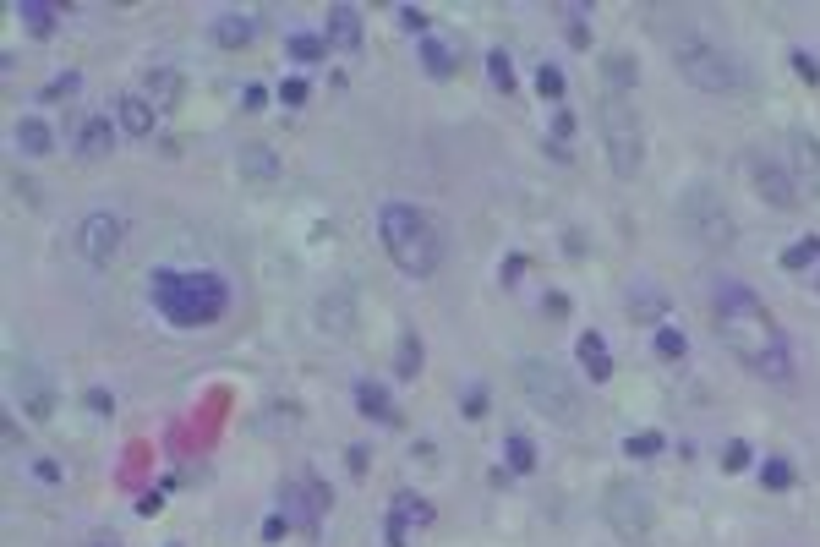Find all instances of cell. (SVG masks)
Returning <instances> with one entry per match:
<instances>
[{
  "label": "cell",
  "mask_w": 820,
  "mask_h": 547,
  "mask_svg": "<svg viewBox=\"0 0 820 547\" xmlns=\"http://www.w3.org/2000/svg\"><path fill=\"white\" fill-rule=\"evenodd\" d=\"M711 318H717V340L733 351V362H744L755 378H777V383L793 378L788 334H782L771 307L744 279H717V290H711Z\"/></svg>",
  "instance_id": "1"
},
{
  "label": "cell",
  "mask_w": 820,
  "mask_h": 547,
  "mask_svg": "<svg viewBox=\"0 0 820 547\" xmlns=\"http://www.w3.org/2000/svg\"><path fill=\"white\" fill-rule=\"evenodd\" d=\"M378 236L383 252L394 258V269L410 279H427L443 269V230L427 208L416 203H383L378 208Z\"/></svg>",
  "instance_id": "2"
},
{
  "label": "cell",
  "mask_w": 820,
  "mask_h": 547,
  "mask_svg": "<svg viewBox=\"0 0 820 547\" xmlns=\"http://www.w3.org/2000/svg\"><path fill=\"white\" fill-rule=\"evenodd\" d=\"M154 307L175 329H203V323L225 318L230 307V290L219 274H181V269H164L154 274Z\"/></svg>",
  "instance_id": "3"
},
{
  "label": "cell",
  "mask_w": 820,
  "mask_h": 547,
  "mask_svg": "<svg viewBox=\"0 0 820 547\" xmlns=\"http://www.w3.org/2000/svg\"><path fill=\"white\" fill-rule=\"evenodd\" d=\"M673 72L700 93H738L744 88V66H738L722 44L700 39V33H678L673 39Z\"/></svg>",
  "instance_id": "4"
},
{
  "label": "cell",
  "mask_w": 820,
  "mask_h": 547,
  "mask_svg": "<svg viewBox=\"0 0 820 547\" xmlns=\"http://www.w3.org/2000/svg\"><path fill=\"white\" fill-rule=\"evenodd\" d=\"M596 121H602V154H607V165H613V176L635 181L640 170H646V132H640L635 104L618 99V93H602Z\"/></svg>",
  "instance_id": "5"
},
{
  "label": "cell",
  "mask_w": 820,
  "mask_h": 547,
  "mask_svg": "<svg viewBox=\"0 0 820 547\" xmlns=\"http://www.w3.org/2000/svg\"><path fill=\"white\" fill-rule=\"evenodd\" d=\"M673 208H678V225H684V230H689V236H695L706 252H728L733 241H738V219H733L728 197H722L711 181L684 186Z\"/></svg>",
  "instance_id": "6"
},
{
  "label": "cell",
  "mask_w": 820,
  "mask_h": 547,
  "mask_svg": "<svg viewBox=\"0 0 820 547\" xmlns=\"http://www.w3.org/2000/svg\"><path fill=\"white\" fill-rule=\"evenodd\" d=\"M514 378H520L525 400H531L547 422H558V427L580 422V389H574V378L558 362H547V356H520Z\"/></svg>",
  "instance_id": "7"
},
{
  "label": "cell",
  "mask_w": 820,
  "mask_h": 547,
  "mask_svg": "<svg viewBox=\"0 0 820 547\" xmlns=\"http://www.w3.org/2000/svg\"><path fill=\"white\" fill-rule=\"evenodd\" d=\"M602 520L613 526V537L624 547H646L651 531H656V509H651L646 487L629 482V476H618V482L602 487Z\"/></svg>",
  "instance_id": "8"
},
{
  "label": "cell",
  "mask_w": 820,
  "mask_h": 547,
  "mask_svg": "<svg viewBox=\"0 0 820 547\" xmlns=\"http://www.w3.org/2000/svg\"><path fill=\"white\" fill-rule=\"evenodd\" d=\"M72 247H77V258L88 263V269H110V263L121 258V247H126V219L110 214V208H99V214L77 219Z\"/></svg>",
  "instance_id": "9"
},
{
  "label": "cell",
  "mask_w": 820,
  "mask_h": 547,
  "mask_svg": "<svg viewBox=\"0 0 820 547\" xmlns=\"http://www.w3.org/2000/svg\"><path fill=\"white\" fill-rule=\"evenodd\" d=\"M11 400H17V411L28 416L33 427H44V422H55V383H50V372L44 367H33V362H11Z\"/></svg>",
  "instance_id": "10"
},
{
  "label": "cell",
  "mask_w": 820,
  "mask_h": 547,
  "mask_svg": "<svg viewBox=\"0 0 820 547\" xmlns=\"http://www.w3.org/2000/svg\"><path fill=\"white\" fill-rule=\"evenodd\" d=\"M749 181H755V197L766 208H782V214H793V208L804 203L799 197V181H793L788 165H777L771 154H749Z\"/></svg>",
  "instance_id": "11"
},
{
  "label": "cell",
  "mask_w": 820,
  "mask_h": 547,
  "mask_svg": "<svg viewBox=\"0 0 820 547\" xmlns=\"http://www.w3.org/2000/svg\"><path fill=\"white\" fill-rule=\"evenodd\" d=\"M788 170L799 181V197H820V137L815 132L788 137Z\"/></svg>",
  "instance_id": "12"
},
{
  "label": "cell",
  "mask_w": 820,
  "mask_h": 547,
  "mask_svg": "<svg viewBox=\"0 0 820 547\" xmlns=\"http://www.w3.org/2000/svg\"><path fill=\"white\" fill-rule=\"evenodd\" d=\"M72 148L82 159H104V154H115V121L110 115H82V121L72 126Z\"/></svg>",
  "instance_id": "13"
},
{
  "label": "cell",
  "mask_w": 820,
  "mask_h": 547,
  "mask_svg": "<svg viewBox=\"0 0 820 547\" xmlns=\"http://www.w3.org/2000/svg\"><path fill=\"white\" fill-rule=\"evenodd\" d=\"M312 318H318L323 334H356V296H350L345 285H339V290H323Z\"/></svg>",
  "instance_id": "14"
},
{
  "label": "cell",
  "mask_w": 820,
  "mask_h": 547,
  "mask_svg": "<svg viewBox=\"0 0 820 547\" xmlns=\"http://www.w3.org/2000/svg\"><path fill=\"white\" fill-rule=\"evenodd\" d=\"M115 110V126H121L126 137H154V126H159V110L143 99V93H121V99L110 104Z\"/></svg>",
  "instance_id": "15"
},
{
  "label": "cell",
  "mask_w": 820,
  "mask_h": 547,
  "mask_svg": "<svg viewBox=\"0 0 820 547\" xmlns=\"http://www.w3.org/2000/svg\"><path fill=\"white\" fill-rule=\"evenodd\" d=\"M181 93H186V83H181V72H175V66H154V72L143 77V99L154 104V110H175V104H181Z\"/></svg>",
  "instance_id": "16"
},
{
  "label": "cell",
  "mask_w": 820,
  "mask_h": 547,
  "mask_svg": "<svg viewBox=\"0 0 820 547\" xmlns=\"http://www.w3.org/2000/svg\"><path fill=\"white\" fill-rule=\"evenodd\" d=\"M252 39H257V17H246V11H225V17L214 22V44H219V50H246Z\"/></svg>",
  "instance_id": "17"
},
{
  "label": "cell",
  "mask_w": 820,
  "mask_h": 547,
  "mask_svg": "<svg viewBox=\"0 0 820 547\" xmlns=\"http://www.w3.org/2000/svg\"><path fill=\"white\" fill-rule=\"evenodd\" d=\"M328 44H339V50H356V44H361V11L356 6H334V11H328Z\"/></svg>",
  "instance_id": "18"
},
{
  "label": "cell",
  "mask_w": 820,
  "mask_h": 547,
  "mask_svg": "<svg viewBox=\"0 0 820 547\" xmlns=\"http://www.w3.org/2000/svg\"><path fill=\"white\" fill-rule=\"evenodd\" d=\"M241 176H246V181H279V154H274L268 143L241 148Z\"/></svg>",
  "instance_id": "19"
},
{
  "label": "cell",
  "mask_w": 820,
  "mask_h": 547,
  "mask_svg": "<svg viewBox=\"0 0 820 547\" xmlns=\"http://www.w3.org/2000/svg\"><path fill=\"white\" fill-rule=\"evenodd\" d=\"M11 137H17V154H33V159H44V154H50V143H55V137H50V126H44L39 115H22V121H17V132H11Z\"/></svg>",
  "instance_id": "20"
},
{
  "label": "cell",
  "mask_w": 820,
  "mask_h": 547,
  "mask_svg": "<svg viewBox=\"0 0 820 547\" xmlns=\"http://www.w3.org/2000/svg\"><path fill=\"white\" fill-rule=\"evenodd\" d=\"M574 351H580L585 378H596V383H607V378H613V356H607V345L596 340V334H580V345H574Z\"/></svg>",
  "instance_id": "21"
},
{
  "label": "cell",
  "mask_w": 820,
  "mask_h": 547,
  "mask_svg": "<svg viewBox=\"0 0 820 547\" xmlns=\"http://www.w3.org/2000/svg\"><path fill=\"white\" fill-rule=\"evenodd\" d=\"M596 77H602V93H618V99H629V88H635V61H629V55H607Z\"/></svg>",
  "instance_id": "22"
},
{
  "label": "cell",
  "mask_w": 820,
  "mask_h": 547,
  "mask_svg": "<svg viewBox=\"0 0 820 547\" xmlns=\"http://www.w3.org/2000/svg\"><path fill=\"white\" fill-rule=\"evenodd\" d=\"M17 17H22V28H28L33 39H50V33H55V17H61V11L44 6V0H22Z\"/></svg>",
  "instance_id": "23"
},
{
  "label": "cell",
  "mask_w": 820,
  "mask_h": 547,
  "mask_svg": "<svg viewBox=\"0 0 820 547\" xmlns=\"http://www.w3.org/2000/svg\"><path fill=\"white\" fill-rule=\"evenodd\" d=\"M356 405H361V416H367V422H394V405H389V394H383L378 383H361Z\"/></svg>",
  "instance_id": "24"
},
{
  "label": "cell",
  "mask_w": 820,
  "mask_h": 547,
  "mask_svg": "<svg viewBox=\"0 0 820 547\" xmlns=\"http://www.w3.org/2000/svg\"><path fill=\"white\" fill-rule=\"evenodd\" d=\"M421 66H427L432 77H449V72H454V55L443 50V44L432 39V33H427V39H421Z\"/></svg>",
  "instance_id": "25"
},
{
  "label": "cell",
  "mask_w": 820,
  "mask_h": 547,
  "mask_svg": "<svg viewBox=\"0 0 820 547\" xmlns=\"http://www.w3.org/2000/svg\"><path fill=\"white\" fill-rule=\"evenodd\" d=\"M815 258H820V236H804L799 247H788V252H782V269H793V274H799V269H810Z\"/></svg>",
  "instance_id": "26"
},
{
  "label": "cell",
  "mask_w": 820,
  "mask_h": 547,
  "mask_svg": "<svg viewBox=\"0 0 820 547\" xmlns=\"http://www.w3.org/2000/svg\"><path fill=\"white\" fill-rule=\"evenodd\" d=\"M503 455H509V465L514 471H536V449H531V438H509V444H503Z\"/></svg>",
  "instance_id": "27"
},
{
  "label": "cell",
  "mask_w": 820,
  "mask_h": 547,
  "mask_svg": "<svg viewBox=\"0 0 820 547\" xmlns=\"http://www.w3.org/2000/svg\"><path fill=\"white\" fill-rule=\"evenodd\" d=\"M394 515H400V520H416V526H427V520H432V504H421L416 493H400V498H394Z\"/></svg>",
  "instance_id": "28"
},
{
  "label": "cell",
  "mask_w": 820,
  "mask_h": 547,
  "mask_svg": "<svg viewBox=\"0 0 820 547\" xmlns=\"http://www.w3.org/2000/svg\"><path fill=\"white\" fill-rule=\"evenodd\" d=\"M323 44L328 39H318V33H296V39H290V55H296V61H318Z\"/></svg>",
  "instance_id": "29"
},
{
  "label": "cell",
  "mask_w": 820,
  "mask_h": 547,
  "mask_svg": "<svg viewBox=\"0 0 820 547\" xmlns=\"http://www.w3.org/2000/svg\"><path fill=\"white\" fill-rule=\"evenodd\" d=\"M722 471H728V476L749 471V444H744V438H733V444L722 449Z\"/></svg>",
  "instance_id": "30"
},
{
  "label": "cell",
  "mask_w": 820,
  "mask_h": 547,
  "mask_svg": "<svg viewBox=\"0 0 820 547\" xmlns=\"http://www.w3.org/2000/svg\"><path fill=\"white\" fill-rule=\"evenodd\" d=\"M416 367H421V345H416V334L405 329V340H400V378H416Z\"/></svg>",
  "instance_id": "31"
},
{
  "label": "cell",
  "mask_w": 820,
  "mask_h": 547,
  "mask_svg": "<svg viewBox=\"0 0 820 547\" xmlns=\"http://www.w3.org/2000/svg\"><path fill=\"white\" fill-rule=\"evenodd\" d=\"M487 66H492V88H498V93H509V88H514L509 55H503V50H492V55H487Z\"/></svg>",
  "instance_id": "32"
},
{
  "label": "cell",
  "mask_w": 820,
  "mask_h": 547,
  "mask_svg": "<svg viewBox=\"0 0 820 547\" xmlns=\"http://www.w3.org/2000/svg\"><path fill=\"white\" fill-rule=\"evenodd\" d=\"M760 482H766V487H788V482H793V465L782 460V455H771L766 471H760Z\"/></svg>",
  "instance_id": "33"
},
{
  "label": "cell",
  "mask_w": 820,
  "mask_h": 547,
  "mask_svg": "<svg viewBox=\"0 0 820 547\" xmlns=\"http://www.w3.org/2000/svg\"><path fill=\"white\" fill-rule=\"evenodd\" d=\"M536 88H542V99H564V72H558V66H542V72H536Z\"/></svg>",
  "instance_id": "34"
},
{
  "label": "cell",
  "mask_w": 820,
  "mask_h": 547,
  "mask_svg": "<svg viewBox=\"0 0 820 547\" xmlns=\"http://www.w3.org/2000/svg\"><path fill=\"white\" fill-rule=\"evenodd\" d=\"M656 449H662V438H656V433H635V438H624V455H635V460L656 455Z\"/></svg>",
  "instance_id": "35"
},
{
  "label": "cell",
  "mask_w": 820,
  "mask_h": 547,
  "mask_svg": "<svg viewBox=\"0 0 820 547\" xmlns=\"http://www.w3.org/2000/svg\"><path fill=\"white\" fill-rule=\"evenodd\" d=\"M279 99H285L290 110H296V104H307V83H301V77H285V83H279Z\"/></svg>",
  "instance_id": "36"
},
{
  "label": "cell",
  "mask_w": 820,
  "mask_h": 547,
  "mask_svg": "<svg viewBox=\"0 0 820 547\" xmlns=\"http://www.w3.org/2000/svg\"><path fill=\"white\" fill-rule=\"evenodd\" d=\"M656 351H662V356H684V334L662 329V334H656Z\"/></svg>",
  "instance_id": "37"
},
{
  "label": "cell",
  "mask_w": 820,
  "mask_h": 547,
  "mask_svg": "<svg viewBox=\"0 0 820 547\" xmlns=\"http://www.w3.org/2000/svg\"><path fill=\"white\" fill-rule=\"evenodd\" d=\"M66 93H77V72H66V77H55L50 88H44V104L50 99H66Z\"/></svg>",
  "instance_id": "38"
},
{
  "label": "cell",
  "mask_w": 820,
  "mask_h": 547,
  "mask_svg": "<svg viewBox=\"0 0 820 547\" xmlns=\"http://www.w3.org/2000/svg\"><path fill=\"white\" fill-rule=\"evenodd\" d=\"M793 66H799V77H804V83H820V66H815V55L793 50Z\"/></svg>",
  "instance_id": "39"
},
{
  "label": "cell",
  "mask_w": 820,
  "mask_h": 547,
  "mask_svg": "<svg viewBox=\"0 0 820 547\" xmlns=\"http://www.w3.org/2000/svg\"><path fill=\"white\" fill-rule=\"evenodd\" d=\"M400 22H405L410 33H421V39H427V17H421L416 6H405V11H400Z\"/></svg>",
  "instance_id": "40"
},
{
  "label": "cell",
  "mask_w": 820,
  "mask_h": 547,
  "mask_svg": "<svg viewBox=\"0 0 820 547\" xmlns=\"http://www.w3.org/2000/svg\"><path fill=\"white\" fill-rule=\"evenodd\" d=\"M33 471H39V482H61V465L55 460H33Z\"/></svg>",
  "instance_id": "41"
},
{
  "label": "cell",
  "mask_w": 820,
  "mask_h": 547,
  "mask_svg": "<svg viewBox=\"0 0 820 547\" xmlns=\"http://www.w3.org/2000/svg\"><path fill=\"white\" fill-rule=\"evenodd\" d=\"M263 104H268V88L252 83V88H246V110H263Z\"/></svg>",
  "instance_id": "42"
},
{
  "label": "cell",
  "mask_w": 820,
  "mask_h": 547,
  "mask_svg": "<svg viewBox=\"0 0 820 547\" xmlns=\"http://www.w3.org/2000/svg\"><path fill=\"white\" fill-rule=\"evenodd\" d=\"M88 547H115V537H110V531H93V537H88Z\"/></svg>",
  "instance_id": "43"
},
{
  "label": "cell",
  "mask_w": 820,
  "mask_h": 547,
  "mask_svg": "<svg viewBox=\"0 0 820 547\" xmlns=\"http://www.w3.org/2000/svg\"><path fill=\"white\" fill-rule=\"evenodd\" d=\"M815 290H820V279H815Z\"/></svg>",
  "instance_id": "44"
}]
</instances>
